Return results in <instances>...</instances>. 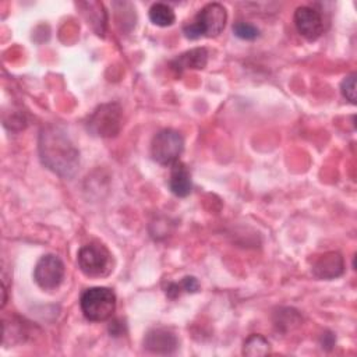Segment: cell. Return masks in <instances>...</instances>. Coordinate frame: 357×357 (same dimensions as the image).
I'll use <instances>...</instances> for the list:
<instances>
[{"mask_svg": "<svg viewBox=\"0 0 357 357\" xmlns=\"http://www.w3.org/2000/svg\"><path fill=\"white\" fill-rule=\"evenodd\" d=\"M149 20L158 26H170L176 21L174 11L165 3H155L149 8Z\"/></svg>", "mask_w": 357, "mask_h": 357, "instance_id": "obj_13", "label": "cell"}, {"mask_svg": "<svg viewBox=\"0 0 357 357\" xmlns=\"http://www.w3.org/2000/svg\"><path fill=\"white\" fill-rule=\"evenodd\" d=\"M169 188L177 197H187L191 192V188H192L191 174L183 162L177 160L172 165Z\"/></svg>", "mask_w": 357, "mask_h": 357, "instance_id": "obj_11", "label": "cell"}, {"mask_svg": "<svg viewBox=\"0 0 357 357\" xmlns=\"http://www.w3.org/2000/svg\"><path fill=\"white\" fill-rule=\"evenodd\" d=\"M121 128V107L119 103L98 106L88 120V130L103 138L116 137Z\"/></svg>", "mask_w": 357, "mask_h": 357, "instance_id": "obj_6", "label": "cell"}, {"mask_svg": "<svg viewBox=\"0 0 357 357\" xmlns=\"http://www.w3.org/2000/svg\"><path fill=\"white\" fill-rule=\"evenodd\" d=\"M208 63V52L204 47H195L191 49L183 54H180L177 59H174L172 61V67L181 73L183 70H188V68H204Z\"/></svg>", "mask_w": 357, "mask_h": 357, "instance_id": "obj_12", "label": "cell"}, {"mask_svg": "<svg viewBox=\"0 0 357 357\" xmlns=\"http://www.w3.org/2000/svg\"><path fill=\"white\" fill-rule=\"evenodd\" d=\"M77 262L81 272L91 278L106 276L112 271V254L99 243H89L79 248L77 254Z\"/></svg>", "mask_w": 357, "mask_h": 357, "instance_id": "obj_4", "label": "cell"}, {"mask_svg": "<svg viewBox=\"0 0 357 357\" xmlns=\"http://www.w3.org/2000/svg\"><path fill=\"white\" fill-rule=\"evenodd\" d=\"M233 32L237 38L244 39V40H254L259 35V29L255 25H252L250 22H245V21L234 22Z\"/></svg>", "mask_w": 357, "mask_h": 357, "instance_id": "obj_16", "label": "cell"}, {"mask_svg": "<svg viewBox=\"0 0 357 357\" xmlns=\"http://www.w3.org/2000/svg\"><path fill=\"white\" fill-rule=\"evenodd\" d=\"M269 351H271V344L262 335L248 336L243 346V353L245 356H265Z\"/></svg>", "mask_w": 357, "mask_h": 357, "instance_id": "obj_14", "label": "cell"}, {"mask_svg": "<svg viewBox=\"0 0 357 357\" xmlns=\"http://www.w3.org/2000/svg\"><path fill=\"white\" fill-rule=\"evenodd\" d=\"M144 346L146 350L156 354H170L177 349L178 340L172 331L165 328H155L145 335Z\"/></svg>", "mask_w": 357, "mask_h": 357, "instance_id": "obj_9", "label": "cell"}, {"mask_svg": "<svg viewBox=\"0 0 357 357\" xmlns=\"http://www.w3.org/2000/svg\"><path fill=\"white\" fill-rule=\"evenodd\" d=\"M79 305L86 319L106 321L116 310V294L109 287H91L81 294Z\"/></svg>", "mask_w": 357, "mask_h": 357, "instance_id": "obj_3", "label": "cell"}, {"mask_svg": "<svg viewBox=\"0 0 357 357\" xmlns=\"http://www.w3.org/2000/svg\"><path fill=\"white\" fill-rule=\"evenodd\" d=\"M64 264L60 257L46 254L39 258L33 269V279L43 290H53L60 286L64 279Z\"/></svg>", "mask_w": 357, "mask_h": 357, "instance_id": "obj_7", "label": "cell"}, {"mask_svg": "<svg viewBox=\"0 0 357 357\" xmlns=\"http://www.w3.org/2000/svg\"><path fill=\"white\" fill-rule=\"evenodd\" d=\"M294 25L298 33L308 40H315L324 33L322 15L308 6H301L294 11Z\"/></svg>", "mask_w": 357, "mask_h": 357, "instance_id": "obj_8", "label": "cell"}, {"mask_svg": "<svg viewBox=\"0 0 357 357\" xmlns=\"http://www.w3.org/2000/svg\"><path fill=\"white\" fill-rule=\"evenodd\" d=\"M42 163L60 177H71L79 165V152L57 126H47L39 134Z\"/></svg>", "mask_w": 357, "mask_h": 357, "instance_id": "obj_1", "label": "cell"}, {"mask_svg": "<svg viewBox=\"0 0 357 357\" xmlns=\"http://www.w3.org/2000/svg\"><path fill=\"white\" fill-rule=\"evenodd\" d=\"M340 91H342V95L350 103H356V74L354 73H351L343 78V81L340 84Z\"/></svg>", "mask_w": 357, "mask_h": 357, "instance_id": "obj_17", "label": "cell"}, {"mask_svg": "<svg viewBox=\"0 0 357 357\" xmlns=\"http://www.w3.org/2000/svg\"><path fill=\"white\" fill-rule=\"evenodd\" d=\"M343 271H344L343 257L335 251L322 254L312 265V273L318 279L331 280V279L340 276L343 273Z\"/></svg>", "mask_w": 357, "mask_h": 357, "instance_id": "obj_10", "label": "cell"}, {"mask_svg": "<svg viewBox=\"0 0 357 357\" xmlns=\"http://www.w3.org/2000/svg\"><path fill=\"white\" fill-rule=\"evenodd\" d=\"M227 13L220 3H208L204 6L195 18L183 26V32L188 39L218 36L226 25Z\"/></svg>", "mask_w": 357, "mask_h": 357, "instance_id": "obj_2", "label": "cell"}, {"mask_svg": "<svg viewBox=\"0 0 357 357\" xmlns=\"http://www.w3.org/2000/svg\"><path fill=\"white\" fill-rule=\"evenodd\" d=\"M184 149V139L181 134L172 128L160 130L152 139L151 155L159 165L167 166L177 162Z\"/></svg>", "mask_w": 357, "mask_h": 357, "instance_id": "obj_5", "label": "cell"}, {"mask_svg": "<svg viewBox=\"0 0 357 357\" xmlns=\"http://www.w3.org/2000/svg\"><path fill=\"white\" fill-rule=\"evenodd\" d=\"M199 289V283L194 276H185L180 280V283H170L166 289V294L170 298H176L183 291L195 293Z\"/></svg>", "mask_w": 357, "mask_h": 357, "instance_id": "obj_15", "label": "cell"}]
</instances>
